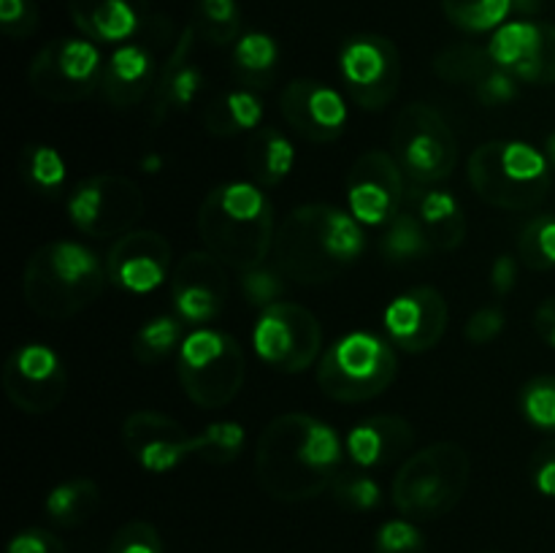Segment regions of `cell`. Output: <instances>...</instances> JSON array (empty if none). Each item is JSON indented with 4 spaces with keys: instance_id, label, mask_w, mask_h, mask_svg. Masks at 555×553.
<instances>
[{
    "instance_id": "cell-42",
    "label": "cell",
    "mask_w": 555,
    "mask_h": 553,
    "mask_svg": "<svg viewBox=\"0 0 555 553\" xmlns=\"http://www.w3.org/2000/svg\"><path fill=\"white\" fill-rule=\"evenodd\" d=\"M334 497L336 502L345 504V507L358 510V513H366L374 510L383 502V491H379L377 480H372L363 472H350V475H339L334 483Z\"/></svg>"
},
{
    "instance_id": "cell-37",
    "label": "cell",
    "mask_w": 555,
    "mask_h": 553,
    "mask_svg": "<svg viewBox=\"0 0 555 553\" xmlns=\"http://www.w3.org/2000/svg\"><path fill=\"white\" fill-rule=\"evenodd\" d=\"M518 258L531 271H547L555 266V217L540 215L520 231Z\"/></svg>"
},
{
    "instance_id": "cell-45",
    "label": "cell",
    "mask_w": 555,
    "mask_h": 553,
    "mask_svg": "<svg viewBox=\"0 0 555 553\" xmlns=\"http://www.w3.org/2000/svg\"><path fill=\"white\" fill-rule=\"evenodd\" d=\"M38 20L41 14H38L36 0H0V27L14 41L33 36Z\"/></svg>"
},
{
    "instance_id": "cell-25",
    "label": "cell",
    "mask_w": 555,
    "mask_h": 553,
    "mask_svg": "<svg viewBox=\"0 0 555 553\" xmlns=\"http://www.w3.org/2000/svg\"><path fill=\"white\" fill-rule=\"evenodd\" d=\"M296 163V150L276 128H258L244 150V166L258 188H276Z\"/></svg>"
},
{
    "instance_id": "cell-35",
    "label": "cell",
    "mask_w": 555,
    "mask_h": 553,
    "mask_svg": "<svg viewBox=\"0 0 555 553\" xmlns=\"http://www.w3.org/2000/svg\"><path fill=\"white\" fill-rule=\"evenodd\" d=\"M20 173L36 193H57L65 184V160L54 146L27 144L20 152Z\"/></svg>"
},
{
    "instance_id": "cell-9",
    "label": "cell",
    "mask_w": 555,
    "mask_h": 553,
    "mask_svg": "<svg viewBox=\"0 0 555 553\" xmlns=\"http://www.w3.org/2000/svg\"><path fill=\"white\" fill-rule=\"evenodd\" d=\"M393 157L417 184L444 182L459 163V139L448 119L428 103H410L396 114Z\"/></svg>"
},
{
    "instance_id": "cell-34",
    "label": "cell",
    "mask_w": 555,
    "mask_h": 553,
    "mask_svg": "<svg viewBox=\"0 0 555 553\" xmlns=\"http://www.w3.org/2000/svg\"><path fill=\"white\" fill-rule=\"evenodd\" d=\"M182 320L177 314H160L152 318L150 323L141 325L133 336V358L144 366L166 361L173 350L182 347Z\"/></svg>"
},
{
    "instance_id": "cell-54",
    "label": "cell",
    "mask_w": 555,
    "mask_h": 553,
    "mask_svg": "<svg viewBox=\"0 0 555 553\" xmlns=\"http://www.w3.org/2000/svg\"><path fill=\"white\" fill-rule=\"evenodd\" d=\"M480 553H502V551H480Z\"/></svg>"
},
{
    "instance_id": "cell-36",
    "label": "cell",
    "mask_w": 555,
    "mask_h": 553,
    "mask_svg": "<svg viewBox=\"0 0 555 553\" xmlns=\"http://www.w3.org/2000/svg\"><path fill=\"white\" fill-rule=\"evenodd\" d=\"M450 25L466 33L499 30L513 11V0H442Z\"/></svg>"
},
{
    "instance_id": "cell-51",
    "label": "cell",
    "mask_w": 555,
    "mask_h": 553,
    "mask_svg": "<svg viewBox=\"0 0 555 553\" xmlns=\"http://www.w3.org/2000/svg\"><path fill=\"white\" fill-rule=\"evenodd\" d=\"M534 329L555 350V296L542 301L534 312Z\"/></svg>"
},
{
    "instance_id": "cell-41",
    "label": "cell",
    "mask_w": 555,
    "mask_h": 553,
    "mask_svg": "<svg viewBox=\"0 0 555 553\" xmlns=\"http://www.w3.org/2000/svg\"><path fill=\"white\" fill-rule=\"evenodd\" d=\"M374 553H428L426 537L410 518L385 520L374 537Z\"/></svg>"
},
{
    "instance_id": "cell-20",
    "label": "cell",
    "mask_w": 555,
    "mask_h": 553,
    "mask_svg": "<svg viewBox=\"0 0 555 553\" xmlns=\"http://www.w3.org/2000/svg\"><path fill=\"white\" fill-rule=\"evenodd\" d=\"M171 244L157 231L122 233L106 258L108 280L122 291L152 293L171 276Z\"/></svg>"
},
{
    "instance_id": "cell-32",
    "label": "cell",
    "mask_w": 555,
    "mask_h": 553,
    "mask_svg": "<svg viewBox=\"0 0 555 553\" xmlns=\"http://www.w3.org/2000/svg\"><path fill=\"white\" fill-rule=\"evenodd\" d=\"M198 38L215 43V47H228L242 38V9L238 0H195L193 20Z\"/></svg>"
},
{
    "instance_id": "cell-53",
    "label": "cell",
    "mask_w": 555,
    "mask_h": 553,
    "mask_svg": "<svg viewBox=\"0 0 555 553\" xmlns=\"http://www.w3.org/2000/svg\"><path fill=\"white\" fill-rule=\"evenodd\" d=\"M542 152H545V157H547V163H551V168H555V130L545 139V150H542Z\"/></svg>"
},
{
    "instance_id": "cell-11",
    "label": "cell",
    "mask_w": 555,
    "mask_h": 553,
    "mask_svg": "<svg viewBox=\"0 0 555 553\" xmlns=\"http://www.w3.org/2000/svg\"><path fill=\"white\" fill-rule=\"evenodd\" d=\"M253 347L263 363L285 374L312 366L323 350L320 320L296 301H276L260 309L253 329Z\"/></svg>"
},
{
    "instance_id": "cell-43",
    "label": "cell",
    "mask_w": 555,
    "mask_h": 553,
    "mask_svg": "<svg viewBox=\"0 0 555 553\" xmlns=\"http://www.w3.org/2000/svg\"><path fill=\"white\" fill-rule=\"evenodd\" d=\"M526 85H555V25L542 22V38L534 57L515 74Z\"/></svg>"
},
{
    "instance_id": "cell-7",
    "label": "cell",
    "mask_w": 555,
    "mask_h": 553,
    "mask_svg": "<svg viewBox=\"0 0 555 553\" xmlns=\"http://www.w3.org/2000/svg\"><path fill=\"white\" fill-rule=\"evenodd\" d=\"M244 350L228 331L201 325L177 350V374L184 394L201 410H222L244 385Z\"/></svg>"
},
{
    "instance_id": "cell-13",
    "label": "cell",
    "mask_w": 555,
    "mask_h": 553,
    "mask_svg": "<svg viewBox=\"0 0 555 553\" xmlns=\"http://www.w3.org/2000/svg\"><path fill=\"white\" fill-rule=\"evenodd\" d=\"M171 25L166 20H155L152 16L150 25L144 27L141 36H135L133 41L119 43L106 60V68H103V81L101 92L114 108H130L135 103L144 101L157 85V76H160L163 63V47L173 43Z\"/></svg>"
},
{
    "instance_id": "cell-31",
    "label": "cell",
    "mask_w": 555,
    "mask_h": 553,
    "mask_svg": "<svg viewBox=\"0 0 555 553\" xmlns=\"http://www.w3.org/2000/svg\"><path fill=\"white\" fill-rule=\"evenodd\" d=\"M431 247V239L423 231L417 215L406 206H401V211L385 226L383 239H379V253L390 263H410V260L423 258Z\"/></svg>"
},
{
    "instance_id": "cell-28",
    "label": "cell",
    "mask_w": 555,
    "mask_h": 553,
    "mask_svg": "<svg viewBox=\"0 0 555 553\" xmlns=\"http://www.w3.org/2000/svg\"><path fill=\"white\" fill-rule=\"evenodd\" d=\"M542 38V22L531 20H515L504 22L499 30H493L491 41H488V52H491L496 68L507 70V74H518L531 57H534L537 47Z\"/></svg>"
},
{
    "instance_id": "cell-14",
    "label": "cell",
    "mask_w": 555,
    "mask_h": 553,
    "mask_svg": "<svg viewBox=\"0 0 555 553\" xmlns=\"http://www.w3.org/2000/svg\"><path fill=\"white\" fill-rule=\"evenodd\" d=\"M339 74L347 95L369 112H379L396 98L401 85V57L390 38L358 33L341 43Z\"/></svg>"
},
{
    "instance_id": "cell-8",
    "label": "cell",
    "mask_w": 555,
    "mask_h": 553,
    "mask_svg": "<svg viewBox=\"0 0 555 553\" xmlns=\"http://www.w3.org/2000/svg\"><path fill=\"white\" fill-rule=\"evenodd\" d=\"M396 352L383 336L350 331L325 350L318 363V385L328 399L361 404L377 399L396 380Z\"/></svg>"
},
{
    "instance_id": "cell-46",
    "label": "cell",
    "mask_w": 555,
    "mask_h": 553,
    "mask_svg": "<svg viewBox=\"0 0 555 553\" xmlns=\"http://www.w3.org/2000/svg\"><path fill=\"white\" fill-rule=\"evenodd\" d=\"M504 323H507L504 309L499 307L477 309V312L469 318V323H466V339H469L472 345H491V342L504 331Z\"/></svg>"
},
{
    "instance_id": "cell-29",
    "label": "cell",
    "mask_w": 555,
    "mask_h": 553,
    "mask_svg": "<svg viewBox=\"0 0 555 553\" xmlns=\"http://www.w3.org/2000/svg\"><path fill=\"white\" fill-rule=\"evenodd\" d=\"M98 502H101V491H98L95 480H90V477H76V480L54 486L49 491L43 507H47L49 520H54L57 526H65V529H74V526L87 524L95 515Z\"/></svg>"
},
{
    "instance_id": "cell-39",
    "label": "cell",
    "mask_w": 555,
    "mask_h": 553,
    "mask_svg": "<svg viewBox=\"0 0 555 553\" xmlns=\"http://www.w3.org/2000/svg\"><path fill=\"white\" fill-rule=\"evenodd\" d=\"M520 412L534 428L555 434V374H540L524 385Z\"/></svg>"
},
{
    "instance_id": "cell-5",
    "label": "cell",
    "mask_w": 555,
    "mask_h": 553,
    "mask_svg": "<svg viewBox=\"0 0 555 553\" xmlns=\"http://www.w3.org/2000/svg\"><path fill=\"white\" fill-rule=\"evenodd\" d=\"M466 173L482 201L507 211L534 209L551 190V163L529 141H486L469 155Z\"/></svg>"
},
{
    "instance_id": "cell-38",
    "label": "cell",
    "mask_w": 555,
    "mask_h": 553,
    "mask_svg": "<svg viewBox=\"0 0 555 553\" xmlns=\"http://www.w3.org/2000/svg\"><path fill=\"white\" fill-rule=\"evenodd\" d=\"M244 450V426L233 421L211 423L198 434V459L209 464H231Z\"/></svg>"
},
{
    "instance_id": "cell-12",
    "label": "cell",
    "mask_w": 555,
    "mask_h": 553,
    "mask_svg": "<svg viewBox=\"0 0 555 553\" xmlns=\"http://www.w3.org/2000/svg\"><path fill=\"white\" fill-rule=\"evenodd\" d=\"M144 215L141 188L125 173H95L68 195V217L92 239H119Z\"/></svg>"
},
{
    "instance_id": "cell-49",
    "label": "cell",
    "mask_w": 555,
    "mask_h": 553,
    "mask_svg": "<svg viewBox=\"0 0 555 553\" xmlns=\"http://www.w3.org/2000/svg\"><path fill=\"white\" fill-rule=\"evenodd\" d=\"M5 553H68L63 540L47 529H25L11 537Z\"/></svg>"
},
{
    "instance_id": "cell-21",
    "label": "cell",
    "mask_w": 555,
    "mask_h": 553,
    "mask_svg": "<svg viewBox=\"0 0 555 553\" xmlns=\"http://www.w3.org/2000/svg\"><path fill=\"white\" fill-rule=\"evenodd\" d=\"M195 41H198V33H195L193 25H188L179 33L171 52H168L160 76H157L155 90H152V128H160L171 114L184 112L198 98L201 87H204V70L193 60Z\"/></svg>"
},
{
    "instance_id": "cell-26",
    "label": "cell",
    "mask_w": 555,
    "mask_h": 553,
    "mask_svg": "<svg viewBox=\"0 0 555 553\" xmlns=\"http://www.w3.org/2000/svg\"><path fill=\"white\" fill-rule=\"evenodd\" d=\"M263 117V101L253 87H236L211 98L204 108V128L211 136H236L242 130H255Z\"/></svg>"
},
{
    "instance_id": "cell-19",
    "label": "cell",
    "mask_w": 555,
    "mask_h": 553,
    "mask_svg": "<svg viewBox=\"0 0 555 553\" xmlns=\"http://www.w3.org/2000/svg\"><path fill=\"white\" fill-rule=\"evenodd\" d=\"M280 114L301 139L325 144L345 133L347 103L318 79H293L280 92Z\"/></svg>"
},
{
    "instance_id": "cell-33",
    "label": "cell",
    "mask_w": 555,
    "mask_h": 553,
    "mask_svg": "<svg viewBox=\"0 0 555 553\" xmlns=\"http://www.w3.org/2000/svg\"><path fill=\"white\" fill-rule=\"evenodd\" d=\"M179 437H184L182 423H177L173 417L155 410H135L130 412L122 423V442L125 448L130 450V455H135V459H139L144 450L163 442H171V439Z\"/></svg>"
},
{
    "instance_id": "cell-23",
    "label": "cell",
    "mask_w": 555,
    "mask_h": 553,
    "mask_svg": "<svg viewBox=\"0 0 555 553\" xmlns=\"http://www.w3.org/2000/svg\"><path fill=\"white\" fill-rule=\"evenodd\" d=\"M415 442L410 421L399 415H374L350 428L345 439L347 455L352 464L361 470L374 466H388L390 461H399Z\"/></svg>"
},
{
    "instance_id": "cell-24",
    "label": "cell",
    "mask_w": 555,
    "mask_h": 553,
    "mask_svg": "<svg viewBox=\"0 0 555 553\" xmlns=\"http://www.w3.org/2000/svg\"><path fill=\"white\" fill-rule=\"evenodd\" d=\"M406 209H412L421 220L423 231L431 244L442 253H453L466 239V217L459 198L448 190H412L406 195Z\"/></svg>"
},
{
    "instance_id": "cell-4",
    "label": "cell",
    "mask_w": 555,
    "mask_h": 553,
    "mask_svg": "<svg viewBox=\"0 0 555 553\" xmlns=\"http://www.w3.org/2000/svg\"><path fill=\"white\" fill-rule=\"evenodd\" d=\"M106 280V263L90 247L49 242L27 258L22 293L38 318L68 320L98 301Z\"/></svg>"
},
{
    "instance_id": "cell-15",
    "label": "cell",
    "mask_w": 555,
    "mask_h": 553,
    "mask_svg": "<svg viewBox=\"0 0 555 553\" xmlns=\"http://www.w3.org/2000/svg\"><path fill=\"white\" fill-rule=\"evenodd\" d=\"M3 390L16 410L27 415H47L68 394V369L52 347L25 342L5 361Z\"/></svg>"
},
{
    "instance_id": "cell-6",
    "label": "cell",
    "mask_w": 555,
    "mask_h": 553,
    "mask_svg": "<svg viewBox=\"0 0 555 553\" xmlns=\"http://www.w3.org/2000/svg\"><path fill=\"white\" fill-rule=\"evenodd\" d=\"M469 455L455 442H434L417 450L393 477V504L404 518L437 520L464 499L469 486Z\"/></svg>"
},
{
    "instance_id": "cell-22",
    "label": "cell",
    "mask_w": 555,
    "mask_h": 553,
    "mask_svg": "<svg viewBox=\"0 0 555 553\" xmlns=\"http://www.w3.org/2000/svg\"><path fill=\"white\" fill-rule=\"evenodd\" d=\"M76 30L95 43H128L152 22L150 0H68Z\"/></svg>"
},
{
    "instance_id": "cell-27",
    "label": "cell",
    "mask_w": 555,
    "mask_h": 553,
    "mask_svg": "<svg viewBox=\"0 0 555 553\" xmlns=\"http://www.w3.org/2000/svg\"><path fill=\"white\" fill-rule=\"evenodd\" d=\"M276 63H280V43L269 33H242L233 43V70L244 87H266L274 79Z\"/></svg>"
},
{
    "instance_id": "cell-10",
    "label": "cell",
    "mask_w": 555,
    "mask_h": 553,
    "mask_svg": "<svg viewBox=\"0 0 555 553\" xmlns=\"http://www.w3.org/2000/svg\"><path fill=\"white\" fill-rule=\"evenodd\" d=\"M101 49L90 38H54L43 43L33 57L27 79L33 92L52 103H76L101 87L103 81Z\"/></svg>"
},
{
    "instance_id": "cell-40",
    "label": "cell",
    "mask_w": 555,
    "mask_h": 553,
    "mask_svg": "<svg viewBox=\"0 0 555 553\" xmlns=\"http://www.w3.org/2000/svg\"><path fill=\"white\" fill-rule=\"evenodd\" d=\"M242 291L253 307H271L285 296V271L280 266H255V269L242 271Z\"/></svg>"
},
{
    "instance_id": "cell-16",
    "label": "cell",
    "mask_w": 555,
    "mask_h": 553,
    "mask_svg": "<svg viewBox=\"0 0 555 553\" xmlns=\"http://www.w3.org/2000/svg\"><path fill=\"white\" fill-rule=\"evenodd\" d=\"M406 198L404 171L385 150H369L347 173V211L361 226H388Z\"/></svg>"
},
{
    "instance_id": "cell-2",
    "label": "cell",
    "mask_w": 555,
    "mask_h": 553,
    "mask_svg": "<svg viewBox=\"0 0 555 553\" xmlns=\"http://www.w3.org/2000/svg\"><path fill=\"white\" fill-rule=\"evenodd\" d=\"M366 247L363 228L334 204L296 206L276 228L274 260L287 280L320 285L345 274Z\"/></svg>"
},
{
    "instance_id": "cell-3",
    "label": "cell",
    "mask_w": 555,
    "mask_h": 553,
    "mask_svg": "<svg viewBox=\"0 0 555 553\" xmlns=\"http://www.w3.org/2000/svg\"><path fill=\"white\" fill-rule=\"evenodd\" d=\"M198 233L211 255L238 271L263 266L274 249V209L255 182H222L204 198Z\"/></svg>"
},
{
    "instance_id": "cell-52",
    "label": "cell",
    "mask_w": 555,
    "mask_h": 553,
    "mask_svg": "<svg viewBox=\"0 0 555 553\" xmlns=\"http://www.w3.org/2000/svg\"><path fill=\"white\" fill-rule=\"evenodd\" d=\"M542 9V0H513V11L524 16H534Z\"/></svg>"
},
{
    "instance_id": "cell-50",
    "label": "cell",
    "mask_w": 555,
    "mask_h": 553,
    "mask_svg": "<svg viewBox=\"0 0 555 553\" xmlns=\"http://www.w3.org/2000/svg\"><path fill=\"white\" fill-rule=\"evenodd\" d=\"M518 282V260L513 255H499L491 266V285L499 296H507Z\"/></svg>"
},
{
    "instance_id": "cell-18",
    "label": "cell",
    "mask_w": 555,
    "mask_h": 553,
    "mask_svg": "<svg viewBox=\"0 0 555 553\" xmlns=\"http://www.w3.org/2000/svg\"><path fill=\"white\" fill-rule=\"evenodd\" d=\"M448 318V301L442 293L431 285H417L399 293L385 307L383 323L396 347L417 356L442 342Z\"/></svg>"
},
{
    "instance_id": "cell-47",
    "label": "cell",
    "mask_w": 555,
    "mask_h": 553,
    "mask_svg": "<svg viewBox=\"0 0 555 553\" xmlns=\"http://www.w3.org/2000/svg\"><path fill=\"white\" fill-rule=\"evenodd\" d=\"M531 483L542 497L555 499V437L542 442L531 455Z\"/></svg>"
},
{
    "instance_id": "cell-1",
    "label": "cell",
    "mask_w": 555,
    "mask_h": 553,
    "mask_svg": "<svg viewBox=\"0 0 555 553\" xmlns=\"http://www.w3.org/2000/svg\"><path fill=\"white\" fill-rule=\"evenodd\" d=\"M345 453L347 448L334 426L307 412H285L258 437L255 477L271 499L307 502L334 486Z\"/></svg>"
},
{
    "instance_id": "cell-30",
    "label": "cell",
    "mask_w": 555,
    "mask_h": 553,
    "mask_svg": "<svg viewBox=\"0 0 555 553\" xmlns=\"http://www.w3.org/2000/svg\"><path fill=\"white\" fill-rule=\"evenodd\" d=\"M434 74L448 85H472L477 87L493 68L491 52L488 47H477V43H450L442 52L434 57Z\"/></svg>"
},
{
    "instance_id": "cell-48",
    "label": "cell",
    "mask_w": 555,
    "mask_h": 553,
    "mask_svg": "<svg viewBox=\"0 0 555 553\" xmlns=\"http://www.w3.org/2000/svg\"><path fill=\"white\" fill-rule=\"evenodd\" d=\"M515 81L518 79H515L513 74H507V70H502V68H493L491 74H488L486 79L475 87V92H477V98L486 103V106H502V103L513 101L515 92H518Z\"/></svg>"
},
{
    "instance_id": "cell-44",
    "label": "cell",
    "mask_w": 555,
    "mask_h": 553,
    "mask_svg": "<svg viewBox=\"0 0 555 553\" xmlns=\"http://www.w3.org/2000/svg\"><path fill=\"white\" fill-rule=\"evenodd\" d=\"M108 553H163V540L152 524L130 520L114 531Z\"/></svg>"
},
{
    "instance_id": "cell-17",
    "label": "cell",
    "mask_w": 555,
    "mask_h": 553,
    "mask_svg": "<svg viewBox=\"0 0 555 553\" xmlns=\"http://www.w3.org/2000/svg\"><path fill=\"white\" fill-rule=\"evenodd\" d=\"M228 301L225 263L217 255L188 253L179 258L171 274V304L173 314L182 323L201 325L211 323Z\"/></svg>"
}]
</instances>
